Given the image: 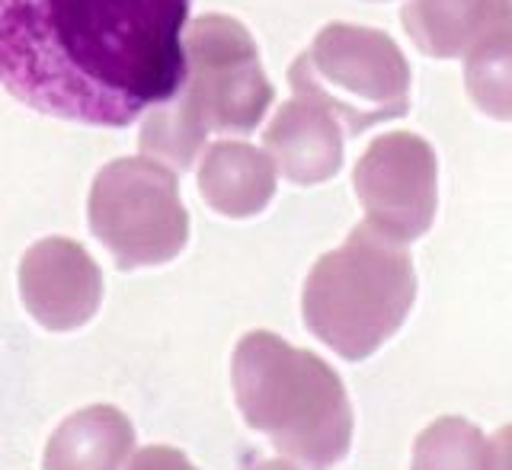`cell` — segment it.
I'll list each match as a JSON object with an SVG mask.
<instances>
[{
  "label": "cell",
  "instance_id": "6da1fadb",
  "mask_svg": "<svg viewBox=\"0 0 512 470\" xmlns=\"http://www.w3.org/2000/svg\"><path fill=\"white\" fill-rule=\"evenodd\" d=\"M189 0H0V87L45 116L125 128L186 77Z\"/></svg>",
  "mask_w": 512,
  "mask_h": 470
},
{
  "label": "cell",
  "instance_id": "7a4b0ae2",
  "mask_svg": "<svg viewBox=\"0 0 512 470\" xmlns=\"http://www.w3.org/2000/svg\"><path fill=\"white\" fill-rule=\"evenodd\" d=\"M231 384L244 423L269 435L285 458L330 470L349 455L352 407L340 375L320 355L253 330L234 349Z\"/></svg>",
  "mask_w": 512,
  "mask_h": 470
},
{
  "label": "cell",
  "instance_id": "3957f363",
  "mask_svg": "<svg viewBox=\"0 0 512 470\" xmlns=\"http://www.w3.org/2000/svg\"><path fill=\"white\" fill-rule=\"evenodd\" d=\"M186 77L173 100L148 112L141 151L173 170L196 164L208 132L247 135L263 122L272 84L250 32L231 16L208 13L186 29Z\"/></svg>",
  "mask_w": 512,
  "mask_h": 470
},
{
  "label": "cell",
  "instance_id": "277c9868",
  "mask_svg": "<svg viewBox=\"0 0 512 470\" xmlns=\"http://www.w3.org/2000/svg\"><path fill=\"white\" fill-rule=\"evenodd\" d=\"M416 301V269L404 243L362 221L340 250L308 272L301 314L308 330L340 359L362 362L404 327Z\"/></svg>",
  "mask_w": 512,
  "mask_h": 470
},
{
  "label": "cell",
  "instance_id": "5b68a950",
  "mask_svg": "<svg viewBox=\"0 0 512 470\" xmlns=\"http://www.w3.org/2000/svg\"><path fill=\"white\" fill-rule=\"evenodd\" d=\"M295 96L324 106L336 122L359 135L410 109V64L381 29L330 23L288 68Z\"/></svg>",
  "mask_w": 512,
  "mask_h": 470
},
{
  "label": "cell",
  "instance_id": "8992f818",
  "mask_svg": "<svg viewBox=\"0 0 512 470\" xmlns=\"http://www.w3.org/2000/svg\"><path fill=\"white\" fill-rule=\"evenodd\" d=\"M90 228L125 272L170 263L189 240L176 173L144 157L112 160L90 189Z\"/></svg>",
  "mask_w": 512,
  "mask_h": 470
},
{
  "label": "cell",
  "instance_id": "52a82bcc",
  "mask_svg": "<svg viewBox=\"0 0 512 470\" xmlns=\"http://www.w3.org/2000/svg\"><path fill=\"white\" fill-rule=\"evenodd\" d=\"M352 186L365 221L394 243L420 240L439 208V160L432 144L413 132L381 135L365 148Z\"/></svg>",
  "mask_w": 512,
  "mask_h": 470
},
{
  "label": "cell",
  "instance_id": "ba28073f",
  "mask_svg": "<svg viewBox=\"0 0 512 470\" xmlns=\"http://www.w3.org/2000/svg\"><path fill=\"white\" fill-rule=\"evenodd\" d=\"M20 295L32 320L45 330L84 327L103 301V272L93 256L68 237L32 243L20 263Z\"/></svg>",
  "mask_w": 512,
  "mask_h": 470
},
{
  "label": "cell",
  "instance_id": "9c48e42d",
  "mask_svg": "<svg viewBox=\"0 0 512 470\" xmlns=\"http://www.w3.org/2000/svg\"><path fill=\"white\" fill-rule=\"evenodd\" d=\"M407 36L429 58H468L480 45L512 36V0H407Z\"/></svg>",
  "mask_w": 512,
  "mask_h": 470
},
{
  "label": "cell",
  "instance_id": "30bf717a",
  "mask_svg": "<svg viewBox=\"0 0 512 470\" xmlns=\"http://www.w3.org/2000/svg\"><path fill=\"white\" fill-rule=\"evenodd\" d=\"M263 144L285 180L298 186L324 183L343 167V128L324 106L288 100L269 122Z\"/></svg>",
  "mask_w": 512,
  "mask_h": 470
},
{
  "label": "cell",
  "instance_id": "8fae6325",
  "mask_svg": "<svg viewBox=\"0 0 512 470\" xmlns=\"http://www.w3.org/2000/svg\"><path fill=\"white\" fill-rule=\"evenodd\" d=\"M202 199L228 218H253L276 196V164L244 141H218L199 167Z\"/></svg>",
  "mask_w": 512,
  "mask_h": 470
},
{
  "label": "cell",
  "instance_id": "7c38bea8",
  "mask_svg": "<svg viewBox=\"0 0 512 470\" xmlns=\"http://www.w3.org/2000/svg\"><path fill=\"white\" fill-rule=\"evenodd\" d=\"M135 448V429L116 407L77 410L45 445L42 470H122Z\"/></svg>",
  "mask_w": 512,
  "mask_h": 470
},
{
  "label": "cell",
  "instance_id": "4fadbf2b",
  "mask_svg": "<svg viewBox=\"0 0 512 470\" xmlns=\"http://www.w3.org/2000/svg\"><path fill=\"white\" fill-rule=\"evenodd\" d=\"M410 470H493V451L474 423L442 416L416 435Z\"/></svg>",
  "mask_w": 512,
  "mask_h": 470
},
{
  "label": "cell",
  "instance_id": "5bb4252c",
  "mask_svg": "<svg viewBox=\"0 0 512 470\" xmlns=\"http://www.w3.org/2000/svg\"><path fill=\"white\" fill-rule=\"evenodd\" d=\"M464 87L490 119L512 122V36H500L464 58Z\"/></svg>",
  "mask_w": 512,
  "mask_h": 470
},
{
  "label": "cell",
  "instance_id": "9a60e30c",
  "mask_svg": "<svg viewBox=\"0 0 512 470\" xmlns=\"http://www.w3.org/2000/svg\"><path fill=\"white\" fill-rule=\"evenodd\" d=\"M128 470H199V467H192V461L183 451L167 448V445H151L138 451L132 464H128Z\"/></svg>",
  "mask_w": 512,
  "mask_h": 470
},
{
  "label": "cell",
  "instance_id": "2e32d148",
  "mask_svg": "<svg viewBox=\"0 0 512 470\" xmlns=\"http://www.w3.org/2000/svg\"><path fill=\"white\" fill-rule=\"evenodd\" d=\"M490 451H493V470H512V423L493 435Z\"/></svg>",
  "mask_w": 512,
  "mask_h": 470
},
{
  "label": "cell",
  "instance_id": "e0dca14e",
  "mask_svg": "<svg viewBox=\"0 0 512 470\" xmlns=\"http://www.w3.org/2000/svg\"><path fill=\"white\" fill-rule=\"evenodd\" d=\"M247 470H298L295 464H288V461H256L253 467Z\"/></svg>",
  "mask_w": 512,
  "mask_h": 470
}]
</instances>
